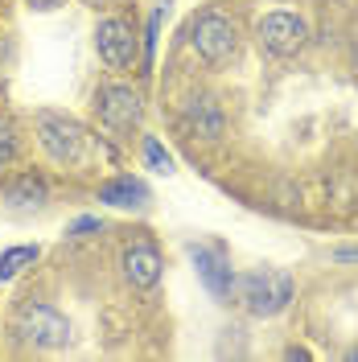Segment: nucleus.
Wrapping results in <instances>:
<instances>
[{
  "label": "nucleus",
  "mask_w": 358,
  "mask_h": 362,
  "mask_svg": "<svg viewBox=\"0 0 358 362\" xmlns=\"http://www.w3.org/2000/svg\"><path fill=\"white\" fill-rule=\"evenodd\" d=\"M190 45H194V54L206 66L219 70L239 54V29L223 13H202L198 21L190 25Z\"/></svg>",
  "instance_id": "obj_1"
},
{
  "label": "nucleus",
  "mask_w": 358,
  "mask_h": 362,
  "mask_svg": "<svg viewBox=\"0 0 358 362\" xmlns=\"http://www.w3.org/2000/svg\"><path fill=\"white\" fill-rule=\"evenodd\" d=\"M37 140H42V148L50 153L54 165H67L70 169V165H83V157H87V132L70 115L37 112Z\"/></svg>",
  "instance_id": "obj_2"
},
{
  "label": "nucleus",
  "mask_w": 358,
  "mask_h": 362,
  "mask_svg": "<svg viewBox=\"0 0 358 362\" xmlns=\"http://www.w3.org/2000/svg\"><path fill=\"white\" fill-rule=\"evenodd\" d=\"M13 334L29 346H45V350H54V346H67L70 341V325L67 317L58 313L54 305H42V300H29L17 309L13 317Z\"/></svg>",
  "instance_id": "obj_3"
},
{
  "label": "nucleus",
  "mask_w": 358,
  "mask_h": 362,
  "mask_svg": "<svg viewBox=\"0 0 358 362\" xmlns=\"http://www.w3.org/2000/svg\"><path fill=\"white\" fill-rule=\"evenodd\" d=\"M239 300L251 317H276L292 300V276L284 272H251L239 280Z\"/></svg>",
  "instance_id": "obj_4"
},
{
  "label": "nucleus",
  "mask_w": 358,
  "mask_h": 362,
  "mask_svg": "<svg viewBox=\"0 0 358 362\" xmlns=\"http://www.w3.org/2000/svg\"><path fill=\"white\" fill-rule=\"evenodd\" d=\"M95 49H99L103 66H112V70H132L136 58H140L136 29L124 17H103L95 25Z\"/></svg>",
  "instance_id": "obj_5"
},
{
  "label": "nucleus",
  "mask_w": 358,
  "mask_h": 362,
  "mask_svg": "<svg viewBox=\"0 0 358 362\" xmlns=\"http://www.w3.org/2000/svg\"><path fill=\"white\" fill-rule=\"evenodd\" d=\"M255 37H260V49H268L272 58H292L301 45L309 42V25L296 13H268L255 25Z\"/></svg>",
  "instance_id": "obj_6"
},
{
  "label": "nucleus",
  "mask_w": 358,
  "mask_h": 362,
  "mask_svg": "<svg viewBox=\"0 0 358 362\" xmlns=\"http://www.w3.org/2000/svg\"><path fill=\"white\" fill-rule=\"evenodd\" d=\"M99 119L112 128V132H132L136 124H140V95L132 87H120V83H108V87H99Z\"/></svg>",
  "instance_id": "obj_7"
},
{
  "label": "nucleus",
  "mask_w": 358,
  "mask_h": 362,
  "mask_svg": "<svg viewBox=\"0 0 358 362\" xmlns=\"http://www.w3.org/2000/svg\"><path fill=\"white\" fill-rule=\"evenodd\" d=\"M190 259H194V268H198V280L206 284V293L226 300L231 288H235V272H231V259H226L223 251L214 247H190Z\"/></svg>",
  "instance_id": "obj_8"
},
{
  "label": "nucleus",
  "mask_w": 358,
  "mask_h": 362,
  "mask_svg": "<svg viewBox=\"0 0 358 362\" xmlns=\"http://www.w3.org/2000/svg\"><path fill=\"white\" fill-rule=\"evenodd\" d=\"M124 280L132 284V288H153L161 280V251L157 243H149V239H140L132 247H124Z\"/></svg>",
  "instance_id": "obj_9"
},
{
  "label": "nucleus",
  "mask_w": 358,
  "mask_h": 362,
  "mask_svg": "<svg viewBox=\"0 0 358 362\" xmlns=\"http://www.w3.org/2000/svg\"><path fill=\"white\" fill-rule=\"evenodd\" d=\"M99 202L128 210V206H144V202H149V189H144V181H136V177L124 173V177H112V181H103V185H99Z\"/></svg>",
  "instance_id": "obj_10"
},
{
  "label": "nucleus",
  "mask_w": 358,
  "mask_h": 362,
  "mask_svg": "<svg viewBox=\"0 0 358 362\" xmlns=\"http://www.w3.org/2000/svg\"><path fill=\"white\" fill-rule=\"evenodd\" d=\"M4 198L13 206H42L45 198H50V189H45L42 177H33V173H25V177H17L8 189H4Z\"/></svg>",
  "instance_id": "obj_11"
},
{
  "label": "nucleus",
  "mask_w": 358,
  "mask_h": 362,
  "mask_svg": "<svg viewBox=\"0 0 358 362\" xmlns=\"http://www.w3.org/2000/svg\"><path fill=\"white\" fill-rule=\"evenodd\" d=\"M190 124H194L206 140H219V136H223V112H219L210 99H198V103L190 107Z\"/></svg>",
  "instance_id": "obj_12"
},
{
  "label": "nucleus",
  "mask_w": 358,
  "mask_h": 362,
  "mask_svg": "<svg viewBox=\"0 0 358 362\" xmlns=\"http://www.w3.org/2000/svg\"><path fill=\"white\" fill-rule=\"evenodd\" d=\"M37 259V247H8L0 255V284H8L13 276H21V268H29Z\"/></svg>",
  "instance_id": "obj_13"
},
{
  "label": "nucleus",
  "mask_w": 358,
  "mask_h": 362,
  "mask_svg": "<svg viewBox=\"0 0 358 362\" xmlns=\"http://www.w3.org/2000/svg\"><path fill=\"white\" fill-rule=\"evenodd\" d=\"M144 165H149L153 173H173V157L161 148L157 136H149V140H144Z\"/></svg>",
  "instance_id": "obj_14"
},
{
  "label": "nucleus",
  "mask_w": 358,
  "mask_h": 362,
  "mask_svg": "<svg viewBox=\"0 0 358 362\" xmlns=\"http://www.w3.org/2000/svg\"><path fill=\"white\" fill-rule=\"evenodd\" d=\"M157 29H161V8L149 17V33H144V62H153V49H157Z\"/></svg>",
  "instance_id": "obj_15"
},
{
  "label": "nucleus",
  "mask_w": 358,
  "mask_h": 362,
  "mask_svg": "<svg viewBox=\"0 0 358 362\" xmlns=\"http://www.w3.org/2000/svg\"><path fill=\"white\" fill-rule=\"evenodd\" d=\"M91 230H103V223H99V218H74V223H70V230L67 235H91Z\"/></svg>",
  "instance_id": "obj_16"
},
{
  "label": "nucleus",
  "mask_w": 358,
  "mask_h": 362,
  "mask_svg": "<svg viewBox=\"0 0 358 362\" xmlns=\"http://www.w3.org/2000/svg\"><path fill=\"white\" fill-rule=\"evenodd\" d=\"M13 153H17L13 136H8V132H0V165H8V160H13Z\"/></svg>",
  "instance_id": "obj_17"
},
{
  "label": "nucleus",
  "mask_w": 358,
  "mask_h": 362,
  "mask_svg": "<svg viewBox=\"0 0 358 362\" xmlns=\"http://www.w3.org/2000/svg\"><path fill=\"white\" fill-rule=\"evenodd\" d=\"M334 259H342V264H358V247H337Z\"/></svg>",
  "instance_id": "obj_18"
},
{
  "label": "nucleus",
  "mask_w": 358,
  "mask_h": 362,
  "mask_svg": "<svg viewBox=\"0 0 358 362\" xmlns=\"http://www.w3.org/2000/svg\"><path fill=\"white\" fill-rule=\"evenodd\" d=\"M25 4H29V8H37V13H50V8H58L62 0H25Z\"/></svg>",
  "instance_id": "obj_19"
},
{
  "label": "nucleus",
  "mask_w": 358,
  "mask_h": 362,
  "mask_svg": "<svg viewBox=\"0 0 358 362\" xmlns=\"http://www.w3.org/2000/svg\"><path fill=\"white\" fill-rule=\"evenodd\" d=\"M0 54H4V42H0Z\"/></svg>",
  "instance_id": "obj_20"
},
{
  "label": "nucleus",
  "mask_w": 358,
  "mask_h": 362,
  "mask_svg": "<svg viewBox=\"0 0 358 362\" xmlns=\"http://www.w3.org/2000/svg\"><path fill=\"white\" fill-rule=\"evenodd\" d=\"M87 4H99V0H87Z\"/></svg>",
  "instance_id": "obj_21"
}]
</instances>
